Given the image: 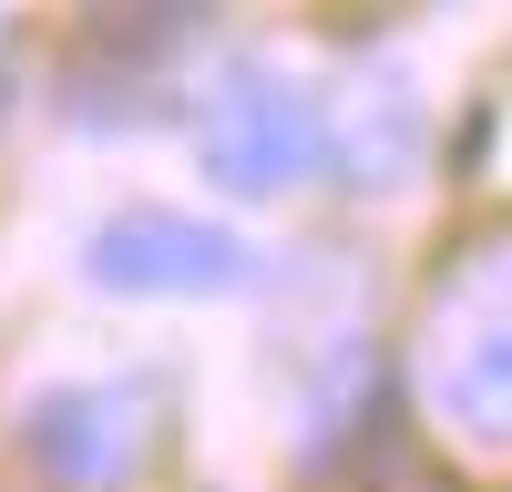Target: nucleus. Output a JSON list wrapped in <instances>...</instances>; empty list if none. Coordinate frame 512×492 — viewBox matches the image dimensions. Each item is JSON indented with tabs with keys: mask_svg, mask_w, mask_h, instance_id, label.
<instances>
[{
	"mask_svg": "<svg viewBox=\"0 0 512 492\" xmlns=\"http://www.w3.org/2000/svg\"><path fill=\"white\" fill-rule=\"evenodd\" d=\"M195 154H205V175L236 185V195H287L328 144H318V103L297 93L287 72L236 62L216 93L195 103Z\"/></svg>",
	"mask_w": 512,
	"mask_h": 492,
	"instance_id": "1",
	"label": "nucleus"
},
{
	"mask_svg": "<svg viewBox=\"0 0 512 492\" xmlns=\"http://www.w3.org/2000/svg\"><path fill=\"white\" fill-rule=\"evenodd\" d=\"M318 144H338V164H349L359 185L410 175V154H420V82L410 72H359V93L338 103V123H318Z\"/></svg>",
	"mask_w": 512,
	"mask_h": 492,
	"instance_id": "4",
	"label": "nucleus"
},
{
	"mask_svg": "<svg viewBox=\"0 0 512 492\" xmlns=\"http://www.w3.org/2000/svg\"><path fill=\"white\" fill-rule=\"evenodd\" d=\"M338 492H451L431 462H410V451H390V462H369V472H349Z\"/></svg>",
	"mask_w": 512,
	"mask_h": 492,
	"instance_id": "6",
	"label": "nucleus"
},
{
	"mask_svg": "<svg viewBox=\"0 0 512 492\" xmlns=\"http://www.w3.org/2000/svg\"><path fill=\"white\" fill-rule=\"evenodd\" d=\"M82 267H93V287H113V298H236L256 277L246 236L205 226V216H164V205L113 216Z\"/></svg>",
	"mask_w": 512,
	"mask_h": 492,
	"instance_id": "2",
	"label": "nucleus"
},
{
	"mask_svg": "<svg viewBox=\"0 0 512 492\" xmlns=\"http://www.w3.org/2000/svg\"><path fill=\"white\" fill-rule=\"evenodd\" d=\"M21 441H31V462L52 482L103 492L123 462H134V400L123 390H41L21 410Z\"/></svg>",
	"mask_w": 512,
	"mask_h": 492,
	"instance_id": "3",
	"label": "nucleus"
},
{
	"mask_svg": "<svg viewBox=\"0 0 512 492\" xmlns=\"http://www.w3.org/2000/svg\"><path fill=\"white\" fill-rule=\"evenodd\" d=\"M441 421L472 431V441H512V308L482 318L472 339L451 349V369H441Z\"/></svg>",
	"mask_w": 512,
	"mask_h": 492,
	"instance_id": "5",
	"label": "nucleus"
}]
</instances>
